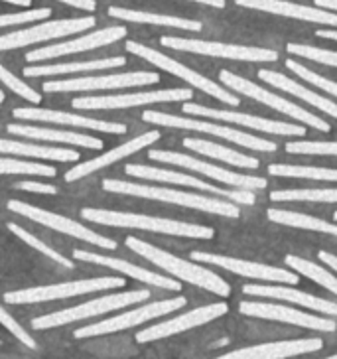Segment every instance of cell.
Masks as SVG:
<instances>
[{
  "label": "cell",
  "instance_id": "cell-33",
  "mask_svg": "<svg viewBox=\"0 0 337 359\" xmlns=\"http://www.w3.org/2000/svg\"><path fill=\"white\" fill-rule=\"evenodd\" d=\"M184 147L190 148L198 154H203V156H209V158L221 160V162H227V164H233V166H239V168H259V160L253 158V156H247V154H241L237 150H229V148L219 147V144H213L209 140H201V138H186L184 140Z\"/></svg>",
  "mask_w": 337,
  "mask_h": 359
},
{
  "label": "cell",
  "instance_id": "cell-46",
  "mask_svg": "<svg viewBox=\"0 0 337 359\" xmlns=\"http://www.w3.org/2000/svg\"><path fill=\"white\" fill-rule=\"evenodd\" d=\"M14 188L26 191H38V194H50V196H55V194H57V188H55V186L40 184V182H18V184H14Z\"/></svg>",
  "mask_w": 337,
  "mask_h": 359
},
{
  "label": "cell",
  "instance_id": "cell-44",
  "mask_svg": "<svg viewBox=\"0 0 337 359\" xmlns=\"http://www.w3.org/2000/svg\"><path fill=\"white\" fill-rule=\"evenodd\" d=\"M286 152L290 154H319V156H337V142H288Z\"/></svg>",
  "mask_w": 337,
  "mask_h": 359
},
{
  "label": "cell",
  "instance_id": "cell-32",
  "mask_svg": "<svg viewBox=\"0 0 337 359\" xmlns=\"http://www.w3.org/2000/svg\"><path fill=\"white\" fill-rule=\"evenodd\" d=\"M0 154H16V156H32V158H48L57 162H77L79 152L67 148L40 147V144H26L8 138H0Z\"/></svg>",
  "mask_w": 337,
  "mask_h": 359
},
{
  "label": "cell",
  "instance_id": "cell-47",
  "mask_svg": "<svg viewBox=\"0 0 337 359\" xmlns=\"http://www.w3.org/2000/svg\"><path fill=\"white\" fill-rule=\"evenodd\" d=\"M57 2H64L67 6H74V8H79V11L85 12H95L97 8L95 0H57Z\"/></svg>",
  "mask_w": 337,
  "mask_h": 359
},
{
  "label": "cell",
  "instance_id": "cell-35",
  "mask_svg": "<svg viewBox=\"0 0 337 359\" xmlns=\"http://www.w3.org/2000/svg\"><path fill=\"white\" fill-rule=\"evenodd\" d=\"M284 263L288 266H292L294 271H298L300 275L308 276V278H312V280H316L317 285L327 288L329 292H333L337 294V276H333L331 273H327L326 269H322L319 264L310 263V261H305V259H300V257H296V255H288L284 259Z\"/></svg>",
  "mask_w": 337,
  "mask_h": 359
},
{
  "label": "cell",
  "instance_id": "cell-37",
  "mask_svg": "<svg viewBox=\"0 0 337 359\" xmlns=\"http://www.w3.org/2000/svg\"><path fill=\"white\" fill-rule=\"evenodd\" d=\"M8 229H11L18 239H22L26 245H30L32 249H36V251H40L42 255H46L48 259H52L53 263L57 264H64L65 269H74L75 264L74 261H69L67 257H64V255L60 253V251H55V249H52L50 245H46L43 241H40L36 235H32L30 231H26L24 227H20V225H16V223H8Z\"/></svg>",
  "mask_w": 337,
  "mask_h": 359
},
{
  "label": "cell",
  "instance_id": "cell-16",
  "mask_svg": "<svg viewBox=\"0 0 337 359\" xmlns=\"http://www.w3.org/2000/svg\"><path fill=\"white\" fill-rule=\"evenodd\" d=\"M229 312V306L225 302H217V304H209V306H201L186 312L181 316L168 320V322H162L152 327H144L142 332L137 334V341L140 344H150V341H156V339H164L174 336V334H181V332H188L191 327L203 326L211 320H217V318L225 316Z\"/></svg>",
  "mask_w": 337,
  "mask_h": 359
},
{
  "label": "cell",
  "instance_id": "cell-24",
  "mask_svg": "<svg viewBox=\"0 0 337 359\" xmlns=\"http://www.w3.org/2000/svg\"><path fill=\"white\" fill-rule=\"evenodd\" d=\"M322 348H324V341L319 338L273 341V344H261V346H253V348L237 349V351L223 355V359H284L319 351Z\"/></svg>",
  "mask_w": 337,
  "mask_h": 359
},
{
  "label": "cell",
  "instance_id": "cell-1",
  "mask_svg": "<svg viewBox=\"0 0 337 359\" xmlns=\"http://www.w3.org/2000/svg\"><path fill=\"white\" fill-rule=\"evenodd\" d=\"M125 245H127L130 251H135L140 257H144L150 263H154L160 269H164L166 273L174 275L179 280H186L190 285L201 286V288H205V290H209V292L217 296L231 294V286L227 285L221 276L211 273L207 269H203L200 264H193L190 261L179 259V257H174L168 251L158 249V247H154V245L150 243H144V241H140L137 237H127Z\"/></svg>",
  "mask_w": 337,
  "mask_h": 359
},
{
  "label": "cell",
  "instance_id": "cell-39",
  "mask_svg": "<svg viewBox=\"0 0 337 359\" xmlns=\"http://www.w3.org/2000/svg\"><path fill=\"white\" fill-rule=\"evenodd\" d=\"M0 174H28V176L53 178L57 172H55V168L46 166V164H34V162H24V160L0 158Z\"/></svg>",
  "mask_w": 337,
  "mask_h": 359
},
{
  "label": "cell",
  "instance_id": "cell-25",
  "mask_svg": "<svg viewBox=\"0 0 337 359\" xmlns=\"http://www.w3.org/2000/svg\"><path fill=\"white\" fill-rule=\"evenodd\" d=\"M74 259L77 261H85V263H93V264H103V266H109V269H115L123 275L130 276L135 280H140V283H146V285L158 286V288H168V290H176L178 292L181 285L178 280H172L168 276H160L148 269H142L138 264L127 263V261H121V259H113V257H105V255L99 253H89V251H83V249H77L74 251Z\"/></svg>",
  "mask_w": 337,
  "mask_h": 359
},
{
  "label": "cell",
  "instance_id": "cell-34",
  "mask_svg": "<svg viewBox=\"0 0 337 359\" xmlns=\"http://www.w3.org/2000/svg\"><path fill=\"white\" fill-rule=\"evenodd\" d=\"M268 219L280 225H290V227H298V229H308V231L327 233V235H336L337 237V225L336 223L324 222L312 215H304V213L284 212V210H268L266 212Z\"/></svg>",
  "mask_w": 337,
  "mask_h": 359
},
{
  "label": "cell",
  "instance_id": "cell-41",
  "mask_svg": "<svg viewBox=\"0 0 337 359\" xmlns=\"http://www.w3.org/2000/svg\"><path fill=\"white\" fill-rule=\"evenodd\" d=\"M0 81L6 85L11 91H14L16 95H20L22 99L30 101L34 105H38V103L42 101V95H40L38 91H34L30 85H26L22 79H18L16 75L11 74L4 65H0Z\"/></svg>",
  "mask_w": 337,
  "mask_h": 359
},
{
  "label": "cell",
  "instance_id": "cell-43",
  "mask_svg": "<svg viewBox=\"0 0 337 359\" xmlns=\"http://www.w3.org/2000/svg\"><path fill=\"white\" fill-rule=\"evenodd\" d=\"M50 16H52V8H34V11L0 14V28L18 26V24H28V22L48 20Z\"/></svg>",
  "mask_w": 337,
  "mask_h": 359
},
{
  "label": "cell",
  "instance_id": "cell-21",
  "mask_svg": "<svg viewBox=\"0 0 337 359\" xmlns=\"http://www.w3.org/2000/svg\"><path fill=\"white\" fill-rule=\"evenodd\" d=\"M16 118L24 121H36V123H55L64 127H79L91 128V130H101V133H111V135H125L127 127L123 123H111V121H97V118H87V116L71 115L64 111H50V109H40V107H18L12 111Z\"/></svg>",
  "mask_w": 337,
  "mask_h": 359
},
{
  "label": "cell",
  "instance_id": "cell-18",
  "mask_svg": "<svg viewBox=\"0 0 337 359\" xmlns=\"http://www.w3.org/2000/svg\"><path fill=\"white\" fill-rule=\"evenodd\" d=\"M125 172L135 176V178L142 180H154V182H168V184H176V186H190V188H198V190L211 191V194H219L223 198H229V200L241 201L247 205H253L254 196L249 190H221L217 186H211L207 182H201V180L188 176V174H181V172H174V170H162V168H150V166H142V164H127Z\"/></svg>",
  "mask_w": 337,
  "mask_h": 359
},
{
  "label": "cell",
  "instance_id": "cell-53",
  "mask_svg": "<svg viewBox=\"0 0 337 359\" xmlns=\"http://www.w3.org/2000/svg\"><path fill=\"white\" fill-rule=\"evenodd\" d=\"M2 101H4V93L0 91V103H2Z\"/></svg>",
  "mask_w": 337,
  "mask_h": 359
},
{
  "label": "cell",
  "instance_id": "cell-48",
  "mask_svg": "<svg viewBox=\"0 0 337 359\" xmlns=\"http://www.w3.org/2000/svg\"><path fill=\"white\" fill-rule=\"evenodd\" d=\"M319 259H322V263L327 264V266H331L333 271H337V257L331 253H326V251H319Z\"/></svg>",
  "mask_w": 337,
  "mask_h": 359
},
{
  "label": "cell",
  "instance_id": "cell-28",
  "mask_svg": "<svg viewBox=\"0 0 337 359\" xmlns=\"http://www.w3.org/2000/svg\"><path fill=\"white\" fill-rule=\"evenodd\" d=\"M109 16L118 18L125 22H137V24H152V26H162V28H178V30H190V32H200L201 22L188 20V18H178V16H166V14H156V12L128 11L121 6H109Z\"/></svg>",
  "mask_w": 337,
  "mask_h": 359
},
{
  "label": "cell",
  "instance_id": "cell-3",
  "mask_svg": "<svg viewBox=\"0 0 337 359\" xmlns=\"http://www.w3.org/2000/svg\"><path fill=\"white\" fill-rule=\"evenodd\" d=\"M81 217L87 222L101 223V225H113V227H130V229H146L154 233H166V235H178V237H191V239H213L215 231L211 227L195 225V223H184L166 219V217H150V215H138V213L109 212V210H93L83 208Z\"/></svg>",
  "mask_w": 337,
  "mask_h": 359
},
{
  "label": "cell",
  "instance_id": "cell-50",
  "mask_svg": "<svg viewBox=\"0 0 337 359\" xmlns=\"http://www.w3.org/2000/svg\"><path fill=\"white\" fill-rule=\"evenodd\" d=\"M191 2H201V4H207V6H213V8H225V0H191Z\"/></svg>",
  "mask_w": 337,
  "mask_h": 359
},
{
  "label": "cell",
  "instance_id": "cell-9",
  "mask_svg": "<svg viewBox=\"0 0 337 359\" xmlns=\"http://www.w3.org/2000/svg\"><path fill=\"white\" fill-rule=\"evenodd\" d=\"M186 306V298L184 296H176V298H170V300H160V302H152L148 306L135 308L130 312H123L115 318H109L105 322H97L91 326L79 327L75 330V338H95V336H105V334H113V332H121V330H127V327H135L144 324L148 320H154V318L164 316L170 312H176L179 308Z\"/></svg>",
  "mask_w": 337,
  "mask_h": 359
},
{
  "label": "cell",
  "instance_id": "cell-8",
  "mask_svg": "<svg viewBox=\"0 0 337 359\" xmlns=\"http://www.w3.org/2000/svg\"><path fill=\"white\" fill-rule=\"evenodd\" d=\"M160 43L166 48H172V50H179V52L200 53V55L223 57V60H237V62H276L278 60V53L274 50L239 46V43L186 40V38H174V36H162Z\"/></svg>",
  "mask_w": 337,
  "mask_h": 359
},
{
  "label": "cell",
  "instance_id": "cell-31",
  "mask_svg": "<svg viewBox=\"0 0 337 359\" xmlns=\"http://www.w3.org/2000/svg\"><path fill=\"white\" fill-rule=\"evenodd\" d=\"M127 64L125 57H103V60H89V62H75V64H55V65H32L26 67V77H40V75H69L77 72H95V69H111L123 67Z\"/></svg>",
  "mask_w": 337,
  "mask_h": 359
},
{
  "label": "cell",
  "instance_id": "cell-20",
  "mask_svg": "<svg viewBox=\"0 0 337 359\" xmlns=\"http://www.w3.org/2000/svg\"><path fill=\"white\" fill-rule=\"evenodd\" d=\"M184 113L198 116H209L215 121H225V123H237L241 127L256 128L270 135H284V137H304L305 128L290 123H280V121H268V118H259L253 115H242V113H233V111H219V109H209V107L195 105V103H186L181 107Z\"/></svg>",
  "mask_w": 337,
  "mask_h": 359
},
{
  "label": "cell",
  "instance_id": "cell-26",
  "mask_svg": "<svg viewBox=\"0 0 337 359\" xmlns=\"http://www.w3.org/2000/svg\"><path fill=\"white\" fill-rule=\"evenodd\" d=\"M160 138L158 130H150V133H144L142 137L132 138V140H128L125 144H121V147L113 148V150H109L105 154H101V156H97L93 160H87V162H81L79 166H75L71 168L67 174H65V182H75V180L85 178V176H89V174H93L97 170L105 168L109 164H115L118 160L127 158L130 154H135L138 150H142L148 144H152V142H156Z\"/></svg>",
  "mask_w": 337,
  "mask_h": 359
},
{
  "label": "cell",
  "instance_id": "cell-14",
  "mask_svg": "<svg viewBox=\"0 0 337 359\" xmlns=\"http://www.w3.org/2000/svg\"><path fill=\"white\" fill-rule=\"evenodd\" d=\"M148 156L156 162H166V164H176L181 168L193 170V172H200L203 176H209V178L223 182V184H229L235 186L237 190H263L266 188V180L256 178V176H242L237 172H229V170H223L219 166H213L207 162H201L198 158H191L188 154H179V152H168V150H150Z\"/></svg>",
  "mask_w": 337,
  "mask_h": 359
},
{
  "label": "cell",
  "instance_id": "cell-7",
  "mask_svg": "<svg viewBox=\"0 0 337 359\" xmlns=\"http://www.w3.org/2000/svg\"><path fill=\"white\" fill-rule=\"evenodd\" d=\"M125 48H127V52L135 53L138 57H142V60H146L148 64L156 65L160 69H164V72H168V74L176 75L179 79H184V81H188L193 87H198L201 91H205L207 95L215 97V99H219L223 103H227V105L233 107H239L241 105V101H239V97L231 95L229 91H225L223 87H219L217 83H213L211 79H207L205 75H200L198 72H193L190 67H186L184 64H179L176 60H172L168 55H164V53L156 52V50H152V48H148L144 43H138V42H127L125 43Z\"/></svg>",
  "mask_w": 337,
  "mask_h": 359
},
{
  "label": "cell",
  "instance_id": "cell-2",
  "mask_svg": "<svg viewBox=\"0 0 337 359\" xmlns=\"http://www.w3.org/2000/svg\"><path fill=\"white\" fill-rule=\"evenodd\" d=\"M103 190L115 191V194H127V196H138V198H148V200L166 201V203H176L191 210L200 212L215 213L221 217H231L237 219L241 217V212L231 201H219L195 196V194H186V191L168 190V188H158V186H142V184H130V182H121V180H103Z\"/></svg>",
  "mask_w": 337,
  "mask_h": 359
},
{
  "label": "cell",
  "instance_id": "cell-4",
  "mask_svg": "<svg viewBox=\"0 0 337 359\" xmlns=\"http://www.w3.org/2000/svg\"><path fill=\"white\" fill-rule=\"evenodd\" d=\"M125 278L115 276H101V278H85L74 283H62L52 286H36V288H24V290H12L4 294L6 304H34V302H48V300H60V298H74L79 294H89L97 290H109V288H123Z\"/></svg>",
  "mask_w": 337,
  "mask_h": 359
},
{
  "label": "cell",
  "instance_id": "cell-23",
  "mask_svg": "<svg viewBox=\"0 0 337 359\" xmlns=\"http://www.w3.org/2000/svg\"><path fill=\"white\" fill-rule=\"evenodd\" d=\"M237 6L251 8V11L268 12V14H278V16H288V18H298V20L316 22V24H326V26H336V12L322 11V8H312V6H302V4H292L286 0H235Z\"/></svg>",
  "mask_w": 337,
  "mask_h": 359
},
{
  "label": "cell",
  "instance_id": "cell-30",
  "mask_svg": "<svg viewBox=\"0 0 337 359\" xmlns=\"http://www.w3.org/2000/svg\"><path fill=\"white\" fill-rule=\"evenodd\" d=\"M259 77H261L263 81H266V83H270L274 85V87H278V89H282V91L290 93V95L300 97V99L305 101V103L317 107L319 111H324V113H327V115L336 116L337 118V103L329 101V99H326V97L317 95V93H314V91H308L305 87L298 85L296 81H292V79H288L286 75L276 74V72H270V69H261V72H259Z\"/></svg>",
  "mask_w": 337,
  "mask_h": 359
},
{
  "label": "cell",
  "instance_id": "cell-51",
  "mask_svg": "<svg viewBox=\"0 0 337 359\" xmlns=\"http://www.w3.org/2000/svg\"><path fill=\"white\" fill-rule=\"evenodd\" d=\"M317 38H327V40H337V30H317Z\"/></svg>",
  "mask_w": 337,
  "mask_h": 359
},
{
  "label": "cell",
  "instance_id": "cell-45",
  "mask_svg": "<svg viewBox=\"0 0 337 359\" xmlns=\"http://www.w3.org/2000/svg\"><path fill=\"white\" fill-rule=\"evenodd\" d=\"M0 324L6 327L12 336L18 339V341H22L26 348L36 349V346H38V344H36V339H34L32 336H30V334H28V332H26V330H24V327H22L20 324H18V322H16V320H14V318H12L2 306H0Z\"/></svg>",
  "mask_w": 337,
  "mask_h": 359
},
{
  "label": "cell",
  "instance_id": "cell-29",
  "mask_svg": "<svg viewBox=\"0 0 337 359\" xmlns=\"http://www.w3.org/2000/svg\"><path fill=\"white\" fill-rule=\"evenodd\" d=\"M6 130L12 133V135H18V137L24 138H38V140H48V142H67V144L95 148V150L103 148V140H99L95 137H89V135H79V133H62V130L28 127V125H8Z\"/></svg>",
  "mask_w": 337,
  "mask_h": 359
},
{
  "label": "cell",
  "instance_id": "cell-49",
  "mask_svg": "<svg viewBox=\"0 0 337 359\" xmlns=\"http://www.w3.org/2000/svg\"><path fill=\"white\" fill-rule=\"evenodd\" d=\"M317 8H326V11H336L337 12V0H314Z\"/></svg>",
  "mask_w": 337,
  "mask_h": 359
},
{
  "label": "cell",
  "instance_id": "cell-40",
  "mask_svg": "<svg viewBox=\"0 0 337 359\" xmlns=\"http://www.w3.org/2000/svg\"><path fill=\"white\" fill-rule=\"evenodd\" d=\"M286 50L290 53H294V55L317 62V64L337 67V52H329V50H322V48H314V46H305V43H288Z\"/></svg>",
  "mask_w": 337,
  "mask_h": 359
},
{
  "label": "cell",
  "instance_id": "cell-55",
  "mask_svg": "<svg viewBox=\"0 0 337 359\" xmlns=\"http://www.w3.org/2000/svg\"><path fill=\"white\" fill-rule=\"evenodd\" d=\"M331 359H337V355H333V358H331Z\"/></svg>",
  "mask_w": 337,
  "mask_h": 359
},
{
  "label": "cell",
  "instance_id": "cell-11",
  "mask_svg": "<svg viewBox=\"0 0 337 359\" xmlns=\"http://www.w3.org/2000/svg\"><path fill=\"white\" fill-rule=\"evenodd\" d=\"M6 208L14 213H20L22 217H28L32 222H38L50 227V229H55V231L65 233V235H71V237H77L81 241H87V243H93L99 249H116V241L113 239H106L103 235L99 233L91 231L83 227L81 223L74 222L69 217H64V215H57V213L48 212V210H42V208H36V205H30L26 201H18V200H11L6 203Z\"/></svg>",
  "mask_w": 337,
  "mask_h": 359
},
{
  "label": "cell",
  "instance_id": "cell-52",
  "mask_svg": "<svg viewBox=\"0 0 337 359\" xmlns=\"http://www.w3.org/2000/svg\"><path fill=\"white\" fill-rule=\"evenodd\" d=\"M2 2H11V4H16V6H24V8H28L32 4V0H2Z\"/></svg>",
  "mask_w": 337,
  "mask_h": 359
},
{
  "label": "cell",
  "instance_id": "cell-12",
  "mask_svg": "<svg viewBox=\"0 0 337 359\" xmlns=\"http://www.w3.org/2000/svg\"><path fill=\"white\" fill-rule=\"evenodd\" d=\"M219 79H221L223 83L227 85V87H231L233 91H239V93L251 97V99H254V101H261V103H264V105L273 107V109H276V111H280V113H284V115L292 116V118L300 121V123H305V125L317 128V130H324V133L329 130V125H327L326 121H322L319 116L308 113V111L302 109V107L294 105V103L286 101V99H282V97L274 95V93H270V91H266V89H263V87L251 83V81H247V79H242V77L231 74V72H227V69H223L221 74H219Z\"/></svg>",
  "mask_w": 337,
  "mask_h": 359
},
{
  "label": "cell",
  "instance_id": "cell-36",
  "mask_svg": "<svg viewBox=\"0 0 337 359\" xmlns=\"http://www.w3.org/2000/svg\"><path fill=\"white\" fill-rule=\"evenodd\" d=\"M270 176H286V178H308L337 182V170L331 168H308V166H288V164H270Z\"/></svg>",
  "mask_w": 337,
  "mask_h": 359
},
{
  "label": "cell",
  "instance_id": "cell-42",
  "mask_svg": "<svg viewBox=\"0 0 337 359\" xmlns=\"http://www.w3.org/2000/svg\"><path fill=\"white\" fill-rule=\"evenodd\" d=\"M286 67H288L292 74L300 75V77L305 79L308 83L316 85V87H319V89H324V91H327V93H331V95L337 97V83H333V81H329V79H326V77L317 75L316 72H312V69H308V67H304L302 64H298L296 60H288V62H286Z\"/></svg>",
  "mask_w": 337,
  "mask_h": 359
},
{
  "label": "cell",
  "instance_id": "cell-5",
  "mask_svg": "<svg viewBox=\"0 0 337 359\" xmlns=\"http://www.w3.org/2000/svg\"><path fill=\"white\" fill-rule=\"evenodd\" d=\"M148 296H150L148 290H132V292H123V294L101 296V298H95V300L79 304V306L60 310V312H52V314H46V316L40 318H34L32 327L34 330H48V327L65 326V324H71V322H77V320L99 316V314H105V312H111V310H118V308L144 302Z\"/></svg>",
  "mask_w": 337,
  "mask_h": 359
},
{
  "label": "cell",
  "instance_id": "cell-15",
  "mask_svg": "<svg viewBox=\"0 0 337 359\" xmlns=\"http://www.w3.org/2000/svg\"><path fill=\"white\" fill-rule=\"evenodd\" d=\"M193 91L190 89H162V91H138L105 97H77L71 101L75 109H127V107L170 103V101H191Z\"/></svg>",
  "mask_w": 337,
  "mask_h": 359
},
{
  "label": "cell",
  "instance_id": "cell-17",
  "mask_svg": "<svg viewBox=\"0 0 337 359\" xmlns=\"http://www.w3.org/2000/svg\"><path fill=\"white\" fill-rule=\"evenodd\" d=\"M191 259L198 261V263L215 264V266L227 269V271H231V273L249 276V278H256V280L286 283V285H296V283H298V276H296L294 273H290V271H286V269H276V266H270V264L242 261V259H233V257H223V255L201 253V251H193V253H191Z\"/></svg>",
  "mask_w": 337,
  "mask_h": 359
},
{
  "label": "cell",
  "instance_id": "cell-13",
  "mask_svg": "<svg viewBox=\"0 0 337 359\" xmlns=\"http://www.w3.org/2000/svg\"><path fill=\"white\" fill-rule=\"evenodd\" d=\"M160 81V75L154 72H132V74L115 75H87L79 79L65 81H46L43 91L48 93H67V91H103V89H123L138 85H154Z\"/></svg>",
  "mask_w": 337,
  "mask_h": 359
},
{
  "label": "cell",
  "instance_id": "cell-22",
  "mask_svg": "<svg viewBox=\"0 0 337 359\" xmlns=\"http://www.w3.org/2000/svg\"><path fill=\"white\" fill-rule=\"evenodd\" d=\"M239 310L245 316L266 318V320H278L286 324L308 327V330H319V332H336L337 324L327 318L314 316L308 312H298L294 308L276 306V304H264V302H241Z\"/></svg>",
  "mask_w": 337,
  "mask_h": 359
},
{
  "label": "cell",
  "instance_id": "cell-10",
  "mask_svg": "<svg viewBox=\"0 0 337 359\" xmlns=\"http://www.w3.org/2000/svg\"><path fill=\"white\" fill-rule=\"evenodd\" d=\"M93 26H95V18H93V16H81V18H67V20L55 22H42V24L32 26V28H24V30H18V32H11L0 36V52L24 48V46H30V43L57 40V38H64V36L85 32V30H89V28H93Z\"/></svg>",
  "mask_w": 337,
  "mask_h": 359
},
{
  "label": "cell",
  "instance_id": "cell-6",
  "mask_svg": "<svg viewBox=\"0 0 337 359\" xmlns=\"http://www.w3.org/2000/svg\"><path fill=\"white\" fill-rule=\"evenodd\" d=\"M142 118L152 125H160V127H172V128H186V130H198V133H207L213 137L225 138L231 140L235 144H241L245 148H253V150H261V152H274L276 144L273 140H264V138L247 135L235 128L223 127V125H213V123H205V121H195V118H184V116L168 115V113H160V111H146L142 113Z\"/></svg>",
  "mask_w": 337,
  "mask_h": 359
},
{
  "label": "cell",
  "instance_id": "cell-54",
  "mask_svg": "<svg viewBox=\"0 0 337 359\" xmlns=\"http://www.w3.org/2000/svg\"><path fill=\"white\" fill-rule=\"evenodd\" d=\"M333 219H336V222H337V212H336V213H333Z\"/></svg>",
  "mask_w": 337,
  "mask_h": 359
},
{
  "label": "cell",
  "instance_id": "cell-27",
  "mask_svg": "<svg viewBox=\"0 0 337 359\" xmlns=\"http://www.w3.org/2000/svg\"><path fill=\"white\" fill-rule=\"evenodd\" d=\"M242 292L249 296H266V298H278V300H288V302H296L302 306L310 308L314 312H324V314H333L337 316V304L324 300L319 296L305 294L300 290H292V288H284V286H259V285H247L242 286Z\"/></svg>",
  "mask_w": 337,
  "mask_h": 359
},
{
  "label": "cell",
  "instance_id": "cell-38",
  "mask_svg": "<svg viewBox=\"0 0 337 359\" xmlns=\"http://www.w3.org/2000/svg\"><path fill=\"white\" fill-rule=\"evenodd\" d=\"M273 201H326V203H336L337 188L329 190H282L270 194Z\"/></svg>",
  "mask_w": 337,
  "mask_h": 359
},
{
  "label": "cell",
  "instance_id": "cell-19",
  "mask_svg": "<svg viewBox=\"0 0 337 359\" xmlns=\"http://www.w3.org/2000/svg\"><path fill=\"white\" fill-rule=\"evenodd\" d=\"M127 36V28L123 26H111V28H103L93 34H87L83 38H75V40H67L62 43H52L48 48H40L34 52L26 53L28 62H42V60H55L62 55H69V53L87 52V50H95V48H103L109 43L118 42Z\"/></svg>",
  "mask_w": 337,
  "mask_h": 359
}]
</instances>
